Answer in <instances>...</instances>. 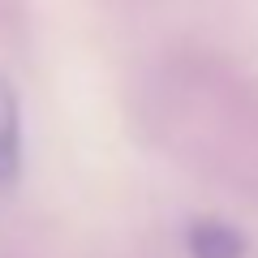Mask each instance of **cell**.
Listing matches in <instances>:
<instances>
[{"instance_id":"1","label":"cell","mask_w":258,"mask_h":258,"mask_svg":"<svg viewBox=\"0 0 258 258\" xmlns=\"http://www.w3.org/2000/svg\"><path fill=\"white\" fill-rule=\"evenodd\" d=\"M22 181V103L9 74H0V194Z\"/></svg>"},{"instance_id":"2","label":"cell","mask_w":258,"mask_h":258,"mask_svg":"<svg viewBox=\"0 0 258 258\" xmlns=\"http://www.w3.org/2000/svg\"><path fill=\"white\" fill-rule=\"evenodd\" d=\"M185 249L189 258H245L249 237L224 220H194L185 228Z\"/></svg>"}]
</instances>
